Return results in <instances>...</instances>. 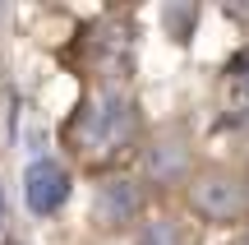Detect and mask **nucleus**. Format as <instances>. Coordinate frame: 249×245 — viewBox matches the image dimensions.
I'll return each instance as SVG.
<instances>
[{
	"label": "nucleus",
	"instance_id": "nucleus-8",
	"mask_svg": "<svg viewBox=\"0 0 249 245\" xmlns=\"http://www.w3.org/2000/svg\"><path fill=\"white\" fill-rule=\"evenodd\" d=\"M235 88H240L245 97H249V70H240V74H235Z\"/></svg>",
	"mask_w": 249,
	"mask_h": 245
},
{
	"label": "nucleus",
	"instance_id": "nucleus-9",
	"mask_svg": "<svg viewBox=\"0 0 249 245\" xmlns=\"http://www.w3.org/2000/svg\"><path fill=\"white\" fill-rule=\"evenodd\" d=\"M0 222H5V190H0Z\"/></svg>",
	"mask_w": 249,
	"mask_h": 245
},
{
	"label": "nucleus",
	"instance_id": "nucleus-1",
	"mask_svg": "<svg viewBox=\"0 0 249 245\" xmlns=\"http://www.w3.org/2000/svg\"><path fill=\"white\" fill-rule=\"evenodd\" d=\"M65 139H70V148L88 167H116L120 157L143 148V139H139V97L129 88H116V83L97 88L92 97L79 102Z\"/></svg>",
	"mask_w": 249,
	"mask_h": 245
},
{
	"label": "nucleus",
	"instance_id": "nucleus-6",
	"mask_svg": "<svg viewBox=\"0 0 249 245\" xmlns=\"http://www.w3.org/2000/svg\"><path fill=\"white\" fill-rule=\"evenodd\" d=\"M134 245H189L185 222L171 218V213H152L139 231H134Z\"/></svg>",
	"mask_w": 249,
	"mask_h": 245
},
{
	"label": "nucleus",
	"instance_id": "nucleus-10",
	"mask_svg": "<svg viewBox=\"0 0 249 245\" xmlns=\"http://www.w3.org/2000/svg\"><path fill=\"white\" fill-rule=\"evenodd\" d=\"M5 245H23V241H5Z\"/></svg>",
	"mask_w": 249,
	"mask_h": 245
},
{
	"label": "nucleus",
	"instance_id": "nucleus-5",
	"mask_svg": "<svg viewBox=\"0 0 249 245\" xmlns=\"http://www.w3.org/2000/svg\"><path fill=\"white\" fill-rule=\"evenodd\" d=\"M70 190H74V181H70V171H65L55 157H37V162L23 167V204L37 218L60 213L65 199H70Z\"/></svg>",
	"mask_w": 249,
	"mask_h": 245
},
{
	"label": "nucleus",
	"instance_id": "nucleus-7",
	"mask_svg": "<svg viewBox=\"0 0 249 245\" xmlns=\"http://www.w3.org/2000/svg\"><path fill=\"white\" fill-rule=\"evenodd\" d=\"M194 23H198V9H194V5H161V28H166L171 42L189 46V37H194Z\"/></svg>",
	"mask_w": 249,
	"mask_h": 245
},
{
	"label": "nucleus",
	"instance_id": "nucleus-4",
	"mask_svg": "<svg viewBox=\"0 0 249 245\" xmlns=\"http://www.w3.org/2000/svg\"><path fill=\"white\" fill-rule=\"evenodd\" d=\"M92 222L111 236H134L148 222V185L143 176H102L92 190Z\"/></svg>",
	"mask_w": 249,
	"mask_h": 245
},
{
	"label": "nucleus",
	"instance_id": "nucleus-2",
	"mask_svg": "<svg viewBox=\"0 0 249 245\" xmlns=\"http://www.w3.org/2000/svg\"><path fill=\"white\" fill-rule=\"evenodd\" d=\"M185 208L208 227H249V171L208 162L185 190Z\"/></svg>",
	"mask_w": 249,
	"mask_h": 245
},
{
	"label": "nucleus",
	"instance_id": "nucleus-11",
	"mask_svg": "<svg viewBox=\"0 0 249 245\" xmlns=\"http://www.w3.org/2000/svg\"><path fill=\"white\" fill-rule=\"evenodd\" d=\"M240 245H249V231H245V241H240Z\"/></svg>",
	"mask_w": 249,
	"mask_h": 245
},
{
	"label": "nucleus",
	"instance_id": "nucleus-3",
	"mask_svg": "<svg viewBox=\"0 0 249 245\" xmlns=\"http://www.w3.org/2000/svg\"><path fill=\"white\" fill-rule=\"evenodd\" d=\"M139 167H143V185L157 194H185L189 181L198 176V153L185 125H157L139 148Z\"/></svg>",
	"mask_w": 249,
	"mask_h": 245
}]
</instances>
